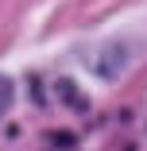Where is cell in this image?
Instances as JSON below:
<instances>
[{
  "label": "cell",
  "mask_w": 147,
  "mask_h": 151,
  "mask_svg": "<svg viewBox=\"0 0 147 151\" xmlns=\"http://www.w3.org/2000/svg\"><path fill=\"white\" fill-rule=\"evenodd\" d=\"M8 101H12V85H8V81H0V112L8 109Z\"/></svg>",
  "instance_id": "1"
}]
</instances>
